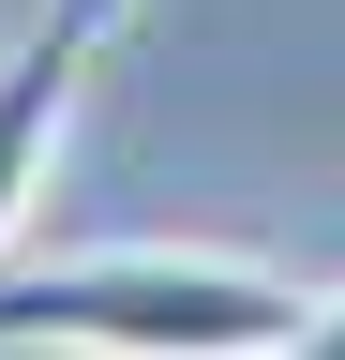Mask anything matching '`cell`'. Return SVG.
Returning <instances> with one entry per match:
<instances>
[{"label": "cell", "instance_id": "obj_1", "mask_svg": "<svg viewBox=\"0 0 345 360\" xmlns=\"http://www.w3.org/2000/svg\"><path fill=\"white\" fill-rule=\"evenodd\" d=\"M300 270L226 240H105L0 270V360H271L300 330Z\"/></svg>", "mask_w": 345, "mask_h": 360}, {"label": "cell", "instance_id": "obj_2", "mask_svg": "<svg viewBox=\"0 0 345 360\" xmlns=\"http://www.w3.org/2000/svg\"><path fill=\"white\" fill-rule=\"evenodd\" d=\"M120 15H136V0H30L15 45H0V255H15L30 195H46L60 120H75V90H91V60H105V30H120Z\"/></svg>", "mask_w": 345, "mask_h": 360}, {"label": "cell", "instance_id": "obj_3", "mask_svg": "<svg viewBox=\"0 0 345 360\" xmlns=\"http://www.w3.org/2000/svg\"><path fill=\"white\" fill-rule=\"evenodd\" d=\"M271 360H345V285H315V300H300V330H285Z\"/></svg>", "mask_w": 345, "mask_h": 360}]
</instances>
